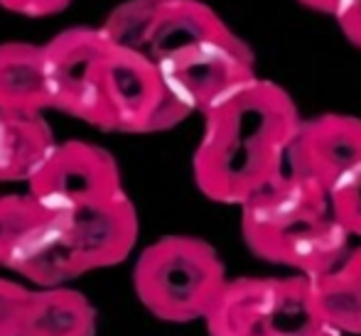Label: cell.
Instances as JSON below:
<instances>
[{
  "label": "cell",
  "instance_id": "obj_1",
  "mask_svg": "<svg viewBox=\"0 0 361 336\" xmlns=\"http://www.w3.org/2000/svg\"><path fill=\"white\" fill-rule=\"evenodd\" d=\"M192 157L195 185L207 199L241 209L286 170L300 111L281 84L263 76L236 86L204 111Z\"/></svg>",
  "mask_w": 361,
  "mask_h": 336
},
{
  "label": "cell",
  "instance_id": "obj_2",
  "mask_svg": "<svg viewBox=\"0 0 361 336\" xmlns=\"http://www.w3.org/2000/svg\"><path fill=\"white\" fill-rule=\"evenodd\" d=\"M241 236L256 258L312 280L347 258L352 238L327 192L286 172L241 206Z\"/></svg>",
  "mask_w": 361,
  "mask_h": 336
},
{
  "label": "cell",
  "instance_id": "obj_3",
  "mask_svg": "<svg viewBox=\"0 0 361 336\" xmlns=\"http://www.w3.org/2000/svg\"><path fill=\"white\" fill-rule=\"evenodd\" d=\"M226 266L209 241L162 236L143 248L133 268L140 304L160 322H204L228 285Z\"/></svg>",
  "mask_w": 361,
  "mask_h": 336
},
{
  "label": "cell",
  "instance_id": "obj_4",
  "mask_svg": "<svg viewBox=\"0 0 361 336\" xmlns=\"http://www.w3.org/2000/svg\"><path fill=\"white\" fill-rule=\"evenodd\" d=\"M204 324L209 336H339L305 275L231 278Z\"/></svg>",
  "mask_w": 361,
  "mask_h": 336
},
{
  "label": "cell",
  "instance_id": "obj_5",
  "mask_svg": "<svg viewBox=\"0 0 361 336\" xmlns=\"http://www.w3.org/2000/svg\"><path fill=\"white\" fill-rule=\"evenodd\" d=\"M145 54L111 44L101 71V130L109 133H162L187 118Z\"/></svg>",
  "mask_w": 361,
  "mask_h": 336
},
{
  "label": "cell",
  "instance_id": "obj_6",
  "mask_svg": "<svg viewBox=\"0 0 361 336\" xmlns=\"http://www.w3.org/2000/svg\"><path fill=\"white\" fill-rule=\"evenodd\" d=\"M170 96L187 113H204L224 94L258 76L256 57L233 30L202 39L155 64Z\"/></svg>",
  "mask_w": 361,
  "mask_h": 336
},
{
  "label": "cell",
  "instance_id": "obj_7",
  "mask_svg": "<svg viewBox=\"0 0 361 336\" xmlns=\"http://www.w3.org/2000/svg\"><path fill=\"white\" fill-rule=\"evenodd\" d=\"M123 189L116 157L84 140L57 142L39 172L27 182V194L52 213H76L114 199Z\"/></svg>",
  "mask_w": 361,
  "mask_h": 336
},
{
  "label": "cell",
  "instance_id": "obj_8",
  "mask_svg": "<svg viewBox=\"0 0 361 336\" xmlns=\"http://www.w3.org/2000/svg\"><path fill=\"white\" fill-rule=\"evenodd\" d=\"M111 44L101 27H69L44 44L54 111L101 130V71Z\"/></svg>",
  "mask_w": 361,
  "mask_h": 336
},
{
  "label": "cell",
  "instance_id": "obj_9",
  "mask_svg": "<svg viewBox=\"0 0 361 336\" xmlns=\"http://www.w3.org/2000/svg\"><path fill=\"white\" fill-rule=\"evenodd\" d=\"M361 167V118L349 113H322L302 118L286 157V175L322 192Z\"/></svg>",
  "mask_w": 361,
  "mask_h": 336
},
{
  "label": "cell",
  "instance_id": "obj_10",
  "mask_svg": "<svg viewBox=\"0 0 361 336\" xmlns=\"http://www.w3.org/2000/svg\"><path fill=\"white\" fill-rule=\"evenodd\" d=\"M69 238L81 273L114 268L133 253L138 243V209L126 192L67 216Z\"/></svg>",
  "mask_w": 361,
  "mask_h": 336
},
{
  "label": "cell",
  "instance_id": "obj_11",
  "mask_svg": "<svg viewBox=\"0 0 361 336\" xmlns=\"http://www.w3.org/2000/svg\"><path fill=\"white\" fill-rule=\"evenodd\" d=\"M54 108L44 44H0V113H44Z\"/></svg>",
  "mask_w": 361,
  "mask_h": 336
},
{
  "label": "cell",
  "instance_id": "obj_12",
  "mask_svg": "<svg viewBox=\"0 0 361 336\" xmlns=\"http://www.w3.org/2000/svg\"><path fill=\"white\" fill-rule=\"evenodd\" d=\"M54 147L42 113H0V182H30Z\"/></svg>",
  "mask_w": 361,
  "mask_h": 336
},
{
  "label": "cell",
  "instance_id": "obj_13",
  "mask_svg": "<svg viewBox=\"0 0 361 336\" xmlns=\"http://www.w3.org/2000/svg\"><path fill=\"white\" fill-rule=\"evenodd\" d=\"M20 278L35 282L39 290L44 287H64V282L79 278L81 268L69 238L67 216L54 213V218L27 243L23 253L10 266Z\"/></svg>",
  "mask_w": 361,
  "mask_h": 336
},
{
  "label": "cell",
  "instance_id": "obj_14",
  "mask_svg": "<svg viewBox=\"0 0 361 336\" xmlns=\"http://www.w3.org/2000/svg\"><path fill=\"white\" fill-rule=\"evenodd\" d=\"M20 336H96V309L72 287L32 292Z\"/></svg>",
  "mask_w": 361,
  "mask_h": 336
},
{
  "label": "cell",
  "instance_id": "obj_15",
  "mask_svg": "<svg viewBox=\"0 0 361 336\" xmlns=\"http://www.w3.org/2000/svg\"><path fill=\"white\" fill-rule=\"evenodd\" d=\"M314 285L324 314L339 336H361V243Z\"/></svg>",
  "mask_w": 361,
  "mask_h": 336
},
{
  "label": "cell",
  "instance_id": "obj_16",
  "mask_svg": "<svg viewBox=\"0 0 361 336\" xmlns=\"http://www.w3.org/2000/svg\"><path fill=\"white\" fill-rule=\"evenodd\" d=\"M52 218L54 213L30 194L0 197V266H13L15 258Z\"/></svg>",
  "mask_w": 361,
  "mask_h": 336
},
{
  "label": "cell",
  "instance_id": "obj_17",
  "mask_svg": "<svg viewBox=\"0 0 361 336\" xmlns=\"http://www.w3.org/2000/svg\"><path fill=\"white\" fill-rule=\"evenodd\" d=\"M329 199H332L334 216L347 228L349 236L361 238V167L329 192Z\"/></svg>",
  "mask_w": 361,
  "mask_h": 336
},
{
  "label": "cell",
  "instance_id": "obj_18",
  "mask_svg": "<svg viewBox=\"0 0 361 336\" xmlns=\"http://www.w3.org/2000/svg\"><path fill=\"white\" fill-rule=\"evenodd\" d=\"M32 290L0 278V336H20Z\"/></svg>",
  "mask_w": 361,
  "mask_h": 336
},
{
  "label": "cell",
  "instance_id": "obj_19",
  "mask_svg": "<svg viewBox=\"0 0 361 336\" xmlns=\"http://www.w3.org/2000/svg\"><path fill=\"white\" fill-rule=\"evenodd\" d=\"M74 0H0V8L23 18H52L72 5Z\"/></svg>",
  "mask_w": 361,
  "mask_h": 336
},
{
  "label": "cell",
  "instance_id": "obj_20",
  "mask_svg": "<svg viewBox=\"0 0 361 336\" xmlns=\"http://www.w3.org/2000/svg\"><path fill=\"white\" fill-rule=\"evenodd\" d=\"M334 20H337L344 37H347L354 47L361 49V0H344V3L339 5L337 15H334Z\"/></svg>",
  "mask_w": 361,
  "mask_h": 336
},
{
  "label": "cell",
  "instance_id": "obj_21",
  "mask_svg": "<svg viewBox=\"0 0 361 336\" xmlns=\"http://www.w3.org/2000/svg\"><path fill=\"white\" fill-rule=\"evenodd\" d=\"M302 8L312 10V13H319V15H337L339 5L344 3V0H298Z\"/></svg>",
  "mask_w": 361,
  "mask_h": 336
}]
</instances>
